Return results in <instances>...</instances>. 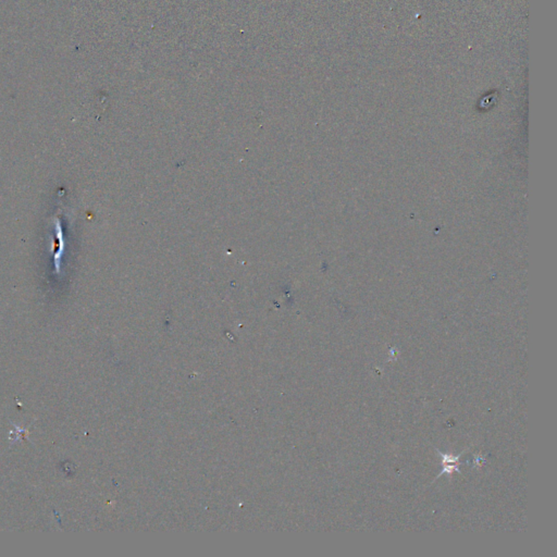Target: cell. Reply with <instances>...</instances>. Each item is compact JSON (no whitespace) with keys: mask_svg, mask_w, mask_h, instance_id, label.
Listing matches in <instances>:
<instances>
[{"mask_svg":"<svg viewBox=\"0 0 557 557\" xmlns=\"http://www.w3.org/2000/svg\"><path fill=\"white\" fill-rule=\"evenodd\" d=\"M440 455L442 456V464H443V471L441 472V476L444 475V473H453L454 471H458V465H459L458 461H459L461 455L452 456V455H446L443 453H440Z\"/></svg>","mask_w":557,"mask_h":557,"instance_id":"1","label":"cell"}]
</instances>
